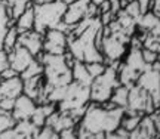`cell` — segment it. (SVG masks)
<instances>
[{"instance_id": "20", "label": "cell", "mask_w": 160, "mask_h": 139, "mask_svg": "<svg viewBox=\"0 0 160 139\" xmlns=\"http://www.w3.org/2000/svg\"><path fill=\"white\" fill-rule=\"evenodd\" d=\"M34 139H59V133H58L55 129H52L51 126H42V127L36 129V132L33 133Z\"/></svg>"}, {"instance_id": "25", "label": "cell", "mask_w": 160, "mask_h": 139, "mask_svg": "<svg viewBox=\"0 0 160 139\" xmlns=\"http://www.w3.org/2000/svg\"><path fill=\"white\" fill-rule=\"evenodd\" d=\"M13 105H15L13 98H3L0 101V110H3L5 113H11L13 110Z\"/></svg>"}, {"instance_id": "37", "label": "cell", "mask_w": 160, "mask_h": 139, "mask_svg": "<svg viewBox=\"0 0 160 139\" xmlns=\"http://www.w3.org/2000/svg\"><path fill=\"white\" fill-rule=\"evenodd\" d=\"M91 2H92V3H93V5H99V3H101V2H102V0H91Z\"/></svg>"}, {"instance_id": "33", "label": "cell", "mask_w": 160, "mask_h": 139, "mask_svg": "<svg viewBox=\"0 0 160 139\" xmlns=\"http://www.w3.org/2000/svg\"><path fill=\"white\" fill-rule=\"evenodd\" d=\"M104 139H131L129 136H125V135H120L117 132H111V133H107L104 136Z\"/></svg>"}, {"instance_id": "36", "label": "cell", "mask_w": 160, "mask_h": 139, "mask_svg": "<svg viewBox=\"0 0 160 139\" xmlns=\"http://www.w3.org/2000/svg\"><path fill=\"white\" fill-rule=\"evenodd\" d=\"M0 50H5V46H3V37H0Z\"/></svg>"}, {"instance_id": "15", "label": "cell", "mask_w": 160, "mask_h": 139, "mask_svg": "<svg viewBox=\"0 0 160 139\" xmlns=\"http://www.w3.org/2000/svg\"><path fill=\"white\" fill-rule=\"evenodd\" d=\"M15 27H17L19 34L24 33V31L34 30V7H33V5L28 6V7H27V9L17 18Z\"/></svg>"}, {"instance_id": "34", "label": "cell", "mask_w": 160, "mask_h": 139, "mask_svg": "<svg viewBox=\"0 0 160 139\" xmlns=\"http://www.w3.org/2000/svg\"><path fill=\"white\" fill-rule=\"evenodd\" d=\"M53 0H31V5L33 6H40V5H48Z\"/></svg>"}, {"instance_id": "19", "label": "cell", "mask_w": 160, "mask_h": 139, "mask_svg": "<svg viewBox=\"0 0 160 139\" xmlns=\"http://www.w3.org/2000/svg\"><path fill=\"white\" fill-rule=\"evenodd\" d=\"M40 74H43V64L39 62L37 59H34V61L19 74V77H21V80H27V79H31V77H36V75H40Z\"/></svg>"}, {"instance_id": "31", "label": "cell", "mask_w": 160, "mask_h": 139, "mask_svg": "<svg viewBox=\"0 0 160 139\" xmlns=\"http://www.w3.org/2000/svg\"><path fill=\"white\" fill-rule=\"evenodd\" d=\"M120 0H110V12L116 17V13L120 11Z\"/></svg>"}, {"instance_id": "3", "label": "cell", "mask_w": 160, "mask_h": 139, "mask_svg": "<svg viewBox=\"0 0 160 139\" xmlns=\"http://www.w3.org/2000/svg\"><path fill=\"white\" fill-rule=\"evenodd\" d=\"M120 61H113L110 62L104 73L101 75L95 77L92 80V84L89 87V101L95 102V104H102L105 101H108L111 93L114 92V89L117 86H120L119 81V70Z\"/></svg>"}, {"instance_id": "8", "label": "cell", "mask_w": 160, "mask_h": 139, "mask_svg": "<svg viewBox=\"0 0 160 139\" xmlns=\"http://www.w3.org/2000/svg\"><path fill=\"white\" fill-rule=\"evenodd\" d=\"M43 52L51 55H64L67 52V34L57 28L48 30L43 34Z\"/></svg>"}, {"instance_id": "22", "label": "cell", "mask_w": 160, "mask_h": 139, "mask_svg": "<svg viewBox=\"0 0 160 139\" xmlns=\"http://www.w3.org/2000/svg\"><path fill=\"white\" fill-rule=\"evenodd\" d=\"M125 11H126V13L129 15V17H132L135 21H138L139 18H141V9H139V6H138V3H137V0H132V2H129L128 5L125 6Z\"/></svg>"}, {"instance_id": "13", "label": "cell", "mask_w": 160, "mask_h": 139, "mask_svg": "<svg viewBox=\"0 0 160 139\" xmlns=\"http://www.w3.org/2000/svg\"><path fill=\"white\" fill-rule=\"evenodd\" d=\"M22 93V80L19 75H15L8 80H0V101L3 98L17 99Z\"/></svg>"}, {"instance_id": "24", "label": "cell", "mask_w": 160, "mask_h": 139, "mask_svg": "<svg viewBox=\"0 0 160 139\" xmlns=\"http://www.w3.org/2000/svg\"><path fill=\"white\" fill-rule=\"evenodd\" d=\"M24 138H25V136L19 133L17 129H15V126L12 129H8V130L0 133V139H24Z\"/></svg>"}, {"instance_id": "18", "label": "cell", "mask_w": 160, "mask_h": 139, "mask_svg": "<svg viewBox=\"0 0 160 139\" xmlns=\"http://www.w3.org/2000/svg\"><path fill=\"white\" fill-rule=\"evenodd\" d=\"M18 36H19V33H18V30H17L15 25H12V27H9V28L6 30L5 36H3V46H5V50L8 53L17 46Z\"/></svg>"}, {"instance_id": "23", "label": "cell", "mask_w": 160, "mask_h": 139, "mask_svg": "<svg viewBox=\"0 0 160 139\" xmlns=\"http://www.w3.org/2000/svg\"><path fill=\"white\" fill-rule=\"evenodd\" d=\"M141 55H142L144 62L147 65H151L153 62H156V61H157V56H159L157 52L151 50V49H147V47H144L142 50H141Z\"/></svg>"}, {"instance_id": "30", "label": "cell", "mask_w": 160, "mask_h": 139, "mask_svg": "<svg viewBox=\"0 0 160 139\" xmlns=\"http://www.w3.org/2000/svg\"><path fill=\"white\" fill-rule=\"evenodd\" d=\"M138 6H139V9H141V13H145V12L150 11V7H151V0H137Z\"/></svg>"}, {"instance_id": "1", "label": "cell", "mask_w": 160, "mask_h": 139, "mask_svg": "<svg viewBox=\"0 0 160 139\" xmlns=\"http://www.w3.org/2000/svg\"><path fill=\"white\" fill-rule=\"evenodd\" d=\"M125 108H104L101 104L91 102L88 104L85 114L77 123V127L86 130L91 135H107L114 132L120 126V120L123 117Z\"/></svg>"}, {"instance_id": "5", "label": "cell", "mask_w": 160, "mask_h": 139, "mask_svg": "<svg viewBox=\"0 0 160 139\" xmlns=\"http://www.w3.org/2000/svg\"><path fill=\"white\" fill-rule=\"evenodd\" d=\"M147 67L148 65L144 62L142 55H141V49L133 46V49L129 53V56L126 58L125 62H120L119 70H117L120 84L128 87L133 86L135 81L138 80V77L141 75V73Z\"/></svg>"}, {"instance_id": "35", "label": "cell", "mask_w": 160, "mask_h": 139, "mask_svg": "<svg viewBox=\"0 0 160 139\" xmlns=\"http://www.w3.org/2000/svg\"><path fill=\"white\" fill-rule=\"evenodd\" d=\"M148 33H151L153 36H156V37H159V39H160V22L157 24V25H156L151 31H148Z\"/></svg>"}, {"instance_id": "29", "label": "cell", "mask_w": 160, "mask_h": 139, "mask_svg": "<svg viewBox=\"0 0 160 139\" xmlns=\"http://www.w3.org/2000/svg\"><path fill=\"white\" fill-rule=\"evenodd\" d=\"M59 139H77L76 127L74 129H68V130H62V132L59 133Z\"/></svg>"}, {"instance_id": "17", "label": "cell", "mask_w": 160, "mask_h": 139, "mask_svg": "<svg viewBox=\"0 0 160 139\" xmlns=\"http://www.w3.org/2000/svg\"><path fill=\"white\" fill-rule=\"evenodd\" d=\"M160 22V18L157 17V15H154L151 11L145 12L144 15H141V18L137 21V24L139 25V28H144L145 31L148 30V31H151V30L154 28L156 25Z\"/></svg>"}, {"instance_id": "11", "label": "cell", "mask_w": 160, "mask_h": 139, "mask_svg": "<svg viewBox=\"0 0 160 139\" xmlns=\"http://www.w3.org/2000/svg\"><path fill=\"white\" fill-rule=\"evenodd\" d=\"M22 47H25L33 56H37L40 52H43V34L37 33L36 30L24 31L18 36V43Z\"/></svg>"}, {"instance_id": "7", "label": "cell", "mask_w": 160, "mask_h": 139, "mask_svg": "<svg viewBox=\"0 0 160 139\" xmlns=\"http://www.w3.org/2000/svg\"><path fill=\"white\" fill-rule=\"evenodd\" d=\"M137 84L151 96L154 108H159L160 107V71L151 68V65H148L141 73V75L138 77Z\"/></svg>"}, {"instance_id": "28", "label": "cell", "mask_w": 160, "mask_h": 139, "mask_svg": "<svg viewBox=\"0 0 160 139\" xmlns=\"http://www.w3.org/2000/svg\"><path fill=\"white\" fill-rule=\"evenodd\" d=\"M98 18H99V21H101V24H102V25H108V24L111 22V21H113L116 17L108 11V12H105V13H101V15H99Z\"/></svg>"}, {"instance_id": "39", "label": "cell", "mask_w": 160, "mask_h": 139, "mask_svg": "<svg viewBox=\"0 0 160 139\" xmlns=\"http://www.w3.org/2000/svg\"><path fill=\"white\" fill-rule=\"evenodd\" d=\"M24 139H34V138H33V135H28V136H25Z\"/></svg>"}, {"instance_id": "27", "label": "cell", "mask_w": 160, "mask_h": 139, "mask_svg": "<svg viewBox=\"0 0 160 139\" xmlns=\"http://www.w3.org/2000/svg\"><path fill=\"white\" fill-rule=\"evenodd\" d=\"M15 75H19L15 71V70H12L11 67H8L6 70H3L2 73H0V80H8V79H12V77H15Z\"/></svg>"}, {"instance_id": "6", "label": "cell", "mask_w": 160, "mask_h": 139, "mask_svg": "<svg viewBox=\"0 0 160 139\" xmlns=\"http://www.w3.org/2000/svg\"><path fill=\"white\" fill-rule=\"evenodd\" d=\"M131 41V36L123 31L110 33L108 36H102L101 53L104 56V62L108 65L113 61H120L126 52V45Z\"/></svg>"}, {"instance_id": "16", "label": "cell", "mask_w": 160, "mask_h": 139, "mask_svg": "<svg viewBox=\"0 0 160 139\" xmlns=\"http://www.w3.org/2000/svg\"><path fill=\"white\" fill-rule=\"evenodd\" d=\"M128 98H129V87L120 84L114 89V92L111 93L108 101H111L116 107L120 108H126L128 107Z\"/></svg>"}, {"instance_id": "4", "label": "cell", "mask_w": 160, "mask_h": 139, "mask_svg": "<svg viewBox=\"0 0 160 139\" xmlns=\"http://www.w3.org/2000/svg\"><path fill=\"white\" fill-rule=\"evenodd\" d=\"M33 7H34V30L40 34H45L48 30L57 28L62 22L67 5L62 0H53L48 5L33 6Z\"/></svg>"}, {"instance_id": "9", "label": "cell", "mask_w": 160, "mask_h": 139, "mask_svg": "<svg viewBox=\"0 0 160 139\" xmlns=\"http://www.w3.org/2000/svg\"><path fill=\"white\" fill-rule=\"evenodd\" d=\"M8 56H9V67L12 70H15L18 74H21L24 70L34 61V56L21 45H17L8 53Z\"/></svg>"}, {"instance_id": "38", "label": "cell", "mask_w": 160, "mask_h": 139, "mask_svg": "<svg viewBox=\"0 0 160 139\" xmlns=\"http://www.w3.org/2000/svg\"><path fill=\"white\" fill-rule=\"evenodd\" d=\"M65 5H70V3H73V2H76V0H62Z\"/></svg>"}, {"instance_id": "14", "label": "cell", "mask_w": 160, "mask_h": 139, "mask_svg": "<svg viewBox=\"0 0 160 139\" xmlns=\"http://www.w3.org/2000/svg\"><path fill=\"white\" fill-rule=\"evenodd\" d=\"M71 75H73V81L79 83L82 86L91 87L92 84V79L88 70H86V64L82 61H74V65L71 67Z\"/></svg>"}, {"instance_id": "21", "label": "cell", "mask_w": 160, "mask_h": 139, "mask_svg": "<svg viewBox=\"0 0 160 139\" xmlns=\"http://www.w3.org/2000/svg\"><path fill=\"white\" fill-rule=\"evenodd\" d=\"M105 67L107 65L104 62H86V70H88V73H89V75L92 79H95V77L102 74Z\"/></svg>"}, {"instance_id": "41", "label": "cell", "mask_w": 160, "mask_h": 139, "mask_svg": "<svg viewBox=\"0 0 160 139\" xmlns=\"http://www.w3.org/2000/svg\"><path fill=\"white\" fill-rule=\"evenodd\" d=\"M126 2H132V0H126Z\"/></svg>"}, {"instance_id": "32", "label": "cell", "mask_w": 160, "mask_h": 139, "mask_svg": "<svg viewBox=\"0 0 160 139\" xmlns=\"http://www.w3.org/2000/svg\"><path fill=\"white\" fill-rule=\"evenodd\" d=\"M150 11L160 18V0H151V7H150Z\"/></svg>"}, {"instance_id": "10", "label": "cell", "mask_w": 160, "mask_h": 139, "mask_svg": "<svg viewBox=\"0 0 160 139\" xmlns=\"http://www.w3.org/2000/svg\"><path fill=\"white\" fill-rule=\"evenodd\" d=\"M36 104L31 98H28L27 95L21 93L17 99H15V105H13V110L11 111L12 117L17 120V122H22V120H30L33 113L36 111Z\"/></svg>"}, {"instance_id": "2", "label": "cell", "mask_w": 160, "mask_h": 139, "mask_svg": "<svg viewBox=\"0 0 160 139\" xmlns=\"http://www.w3.org/2000/svg\"><path fill=\"white\" fill-rule=\"evenodd\" d=\"M102 27L99 18H93L92 24L88 28L77 36L76 39L67 40V50H68L76 61L82 62H104V56L101 50L95 46V36L97 31ZM105 64V62H104Z\"/></svg>"}, {"instance_id": "40", "label": "cell", "mask_w": 160, "mask_h": 139, "mask_svg": "<svg viewBox=\"0 0 160 139\" xmlns=\"http://www.w3.org/2000/svg\"><path fill=\"white\" fill-rule=\"evenodd\" d=\"M3 2H5V0H0V3H3Z\"/></svg>"}, {"instance_id": "12", "label": "cell", "mask_w": 160, "mask_h": 139, "mask_svg": "<svg viewBox=\"0 0 160 139\" xmlns=\"http://www.w3.org/2000/svg\"><path fill=\"white\" fill-rule=\"evenodd\" d=\"M89 5H91V0H76L73 3L67 5L62 21L68 25H76L83 18H86V12H88Z\"/></svg>"}, {"instance_id": "26", "label": "cell", "mask_w": 160, "mask_h": 139, "mask_svg": "<svg viewBox=\"0 0 160 139\" xmlns=\"http://www.w3.org/2000/svg\"><path fill=\"white\" fill-rule=\"evenodd\" d=\"M9 67V56L6 50H0V73Z\"/></svg>"}]
</instances>
